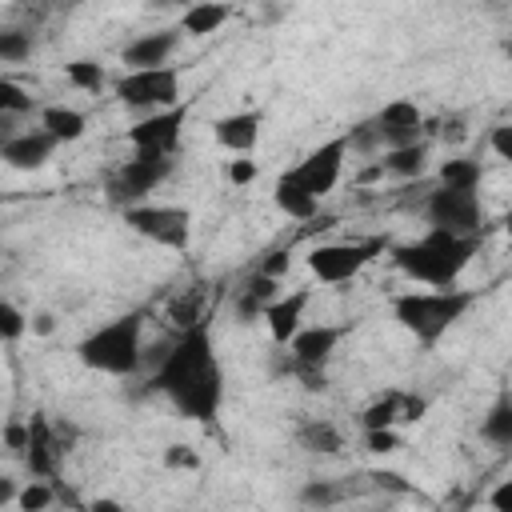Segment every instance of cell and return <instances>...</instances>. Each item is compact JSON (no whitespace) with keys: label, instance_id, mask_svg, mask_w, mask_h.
<instances>
[{"label":"cell","instance_id":"4dcf8cb0","mask_svg":"<svg viewBox=\"0 0 512 512\" xmlns=\"http://www.w3.org/2000/svg\"><path fill=\"white\" fill-rule=\"evenodd\" d=\"M32 48H36V36L28 28H12V24L0 28V64H20L32 56Z\"/></svg>","mask_w":512,"mask_h":512},{"label":"cell","instance_id":"c3c4849f","mask_svg":"<svg viewBox=\"0 0 512 512\" xmlns=\"http://www.w3.org/2000/svg\"><path fill=\"white\" fill-rule=\"evenodd\" d=\"M0 204H4V196H0Z\"/></svg>","mask_w":512,"mask_h":512},{"label":"cell","instance_id":"3957f363","mask_svg":"<svg viewBox=\"0 0 512 512\" xmlns=\"http://www.w3.org/2000/svg\"><path fill=\"white\" fill-rule=\"evenodd\" d=\"M76 356L84 368L104 372V376H132L144 364V312H124L112 316L108 324L92 328L80 344Z\"/></svg>","mask_w":512,"mask_h":512},{"label":"cell","instance_id":"ba28073f","mask_svg":"<svg viewBox=\"0 0 512 512\" xmlns=\"http://www.w3.org/2000/svg\"><path fill=\"white\" fill-rule=\"evenodd\" d=\"M112 92L124 108L136 112H164L184 104L180 100V68L164 64V68H148V72H120L112 80Z\"/></svg>","mask_w":512,"mask_h":512},{"label":"cell","instance_id":"d590c367","mask_svg":"<svg viewBox=\"0 0 512 512\" xmlns=\"http://www.w3.org/2000/svg\"><path fill=\"white\" fill-rule=\"evenodd\" d=\"M364 448H368L372 456H388V452H396V448H400V432H396V428L364 432Z\"/></svg>","mask_w":512,"mask_h":512},{"label":"cell","instance_id":"83f0119b","mask_svg":"<svg viewBox=\"0 0 512 512\" xmlns=\"http://www.w3.org/2000/svg\"><path fill=\"white\" fill-rule=\"evenodd\" d=\"M340 500H344V488H340L336 480H324V476L304 480V488H300V504H304L308 512H328V508H336Z\"/></svg>","mask_w":512,"mask_h":512},{"label":"cell","instance_id":"4316f807","mask_svg":"<svg viewBox=\"0 0 512 512\" xmlns=\"http://www.w3.org/2000/svg\"><path fill=\"white\" fill-rule=\"evenodd\" d=\"M480 436L496 448H512V396L508 392H500L496 404L488 408V416L480 424Z\"/></svg>","mask_w":512,"mask_h":512},{"label":"cell","instance_id":"e0dca14e","mask_svg":"<svg viewBox=\"0 0 512 512\" xmlns=\"http://www.w3.org/2000/svg\"><path fill=\"white\" fill-rule=\"evenodd\" d=\"M308 300H312V292H308V288H292V292L276 296V300L264 308V320H268V336H272V344H280V348H284V344L304 328Z\"/></svg>","mask_w":512,"mask_h":512},{"label":"cell","instance_id":"7402d4cb","mask_svg":"<svg viewBox=\"0 0 512 512\" xmlns=\"http://www.w3.org/2000/svg\"><path fill=\"white\" fill-rule=\"evenodd\" d=\"M296 444L304 448V452H316V456H336L340 448H344V436H340V428L332 424V420H304L300 428H296Z\"/></svg>","mask_w":512,"mask_h":512},{"label":"cell","instance_id":"9c48e42d","mask_svg":"<svg viewBox=\"0 0 512 512\" xmlns=\"http://www.w3.org/2000/svg\"><path fill=\"white\" fill-rule=\"evenodd\" d=\"M124 224L136 236H144L160 248H172V252H184L192 240V216L180 204H148V200L132 204V208H124Z\"/></svg>","mask_w":512,"mask_h":512},{"label":"cell","instance_id":"74e56055","mask_svg":"<svg viewBox=\"0 0 512 512\" xmlns=\"http://www.w3.org/2000/svg\"><path fill=\"white\" fill-rule=\"evenodd\" d=\"M228 180H232L236 188L252 184V180H256V160H232V164H228Z\"/></svg>","mask_w":512,"mask_h":512},{"label":"cell","instance_id":"f6af8a7d","mask_svg":"<svg viewBox=\"0 0 512 512\" xmlns=\"http://www.w3.org/2000/svg\"><path fill=\"white\" fill-rule=\"evenodd\" d=\"M88 512H128L120 500H112V496H96L92 504H88Z\"/></svg>","mask_w":512,"mask_h":512},{"label":"cell","instance_id":"836d02e7","mask_svg":"<svg viewBox=\"0 0 512 512\" xmlns=\"http://www.w3.org/2000/svg\"><path fill=\"white\" fill-rule=\"evenodd\" d=\"M28 332V316L12 304V300H0V344H12Z\"/></svg>","mask_w":512,"mask_h":512},{"label":"cell","instance_id":"4fadbf2b","mask_svg":"<svg viewBox=\"0 0 512 512\" xmlns=\"http://www.w3.org/2000/svg\"><path fill=\"white\" fill-rule=\"evenodd\" d=\"M372 132H376V144L384 152L392 148H408V144H420L424 140V112L416 100H388L376 116H372Z\"/></svg>","mask_w":512,"mask_h":512},{"label":"cell","instance_id":"d6a6232c","mask_svg":"<svg viewBox=\"0 0 512 512\" xmlns=\"http://www.w3.org/2000/svg\"><path fill=\"white\" fill-rule=\"evenodd\" d=\"M0 112L4 116H24V112H32V96L16 84V80H8V76H0Z\"/></svg>","mask_w":512,"mask_h":512},{"label":"cell","instance_id":"e575fe53","mask_svg":"<svg viewBox=\"0 0 512 512\" xmlns=\"http://www.w3.org/2000/svg\"><path fill=\"white\" fill-rule=\"evenodd\" d=\"M288 264H292V252L288 248H272L260 256L256 264V276H268V280H284L288 276Z\"/></svg>","mask_w":512,"mask_h":512},{"label":"cell","instance_id":"b9f144b4","mask_svg":"<svg viewBox=\"0 0 512 512\" xmlns=\"http://www.w3.org/2000/svg\"><path fill=\"white\" fill-rule=\"evenodd\" d=\"M372 480H376V488H388V492H412V484L396 472H372Z\"/></svg>","mask_w":512,"mask_h":512},{"label":"cell","instance_id":"52a82bcc","mask_svg":"<svg viewBox=\"0 0 512 512\" xmlns=\"http://www.w3.org/2000/svg\"><path fill=\"white\" fill-rule=\"evenodd\" d=\"M380 252H388V240H380V236L316 244V248L308 252V272H312L320 284H344V280L360 276Z\"/></svg>","mask_w":512,"mask_h":512},{"label":"cell","instance_id":"5bb4252c","mask_svg":"<svg viewBox=\"0 0 512 512\" xmlns=\"http://www.w3.org/2000/svg\"><path fill=\"white\" fill-rule=\"evenodd\" d=\"M60 456H64V448H60L52 424L44 420V412H32L28 416V440H24V464H28V472L36 480H52L56 468H60Z\"/></svg>","mask_w":512,"mask_h":512},{"label":"cell","instance_id":"30bf717a","mask_svg":"<svg viewBox=\"0 0 512 512\" xmlns=\"http://www.w3.org/2000/svg\"><path fill=\"white\" fill-rule=\"evenodd\" d=\"M428 212V228H444L452 236H484V208H480V192H464V188H436L424 204Z\"/></svg>","mask_w":512,"mask_h":512},{"label":"cell","instance_id":"60d3db41","mask_svg":"<svg viewBox=\"0 0 512 512\" xmlns=\"http://www.w3.org/2000/svg\"><path fill=\"white\" fill-rule=\"evenodd\" d=\"M24 440H28V420H16V424L4 428V444H8V448L24 452Z\"/></svg>","mask_w":512,"mask_h":512},{"label":"cell","instance_id":"7dc6e473","mask_svg":"<svg viewBox=\"0 0 512 512\" xmlns=\"http://www.w3.org/2000/svg\"><path fill=\"white\" fill-rule=\"evenodd\" d=\"M456 512H468V508H456Z\"/></svg>","mask_w":512,"mask_h":512},{"label":"cell","instance_id":"f546056e","mask_svg":"<svg viewBox=\"0 0 512 512\" xmlns=\"http://www.w3.org/2000/svg\"><path fill=\"white\" fill-rule=\"evenodd\" d=\"M64 76H68V84L72 88H80V92H100L104 84H108V76H104V64H96V60H68L64 64Z\"/></svg>","mask_w":512,"mask_h":512},{"label":"cell","instance_id":"ee69618b","mask_svg":"<svg viewBox=\"0 0 512 512\" xmlns=\"http://www.w3.org/2000/svg\"><path fill=\"white\" fill-rule=\"evenodd\" d=\"M16 492H20V484H16L12 476H0V508L16 504Z\"/></svg>","mask_w":512,"mask_h":512},{"label":"cell","instance_id":"5b68a950","mask_svg":"<svg viewBox=\"0 0 512 512\" xmlns=\"http://www.w3.org/2000/svg\"><path fill=\"white\" fill-rule=\"evenodd\" d=\"M176 160L172 156H160V152H132L128 160H120L112 168V176L104 180V196L108 204H116L120 212L132 208V204H144L148 192H156L168 176H172Z\"/></svg>","mask_w":512,"mask_h":512},{"label":"cell","instance_id":"8d00e7d4","mask_svg":"<svg viewBox=\"0 0 512 512\" xmlns=\"http://www.w3.org/2000/svg\"><path fill=\"white\" fill-rule=\"evenodd\" d=\"M164 464H168V468H188V472H192V468H200V456H196L188 444H172V448L164 452Z\"/></svg>","mask_w":512,"mask_h":512},{"label":"cell","instance_id":"8992f818","mask_svg":"<svg viewBox=\"0 0 512 512\" xmlns=\"http://www.w3.org/2000/svg\"><path fill=\"white\" fill-rule=\"evenodd\" d=\"M348 336L344 324H304L284 348H288V372L304 380L308 392H324V368L336 356L340 340Z\"/></svg>","mask_w":512,"mask_h":512},{"label":"cell","instance_id":"ab89813d","mask_svg":"<svg viewBox=\"0 0 512 512\" xmlns=\"http://www.w3.org/2000/svg\"><path fill=\"white\" fill-rule=\"evenodd\" d=\"M492 148H496L500 160H512V128L508 124H496L492 128Z\"/></svg>","mask_w":512,"mask_h":512},{"label":"cell","instance_id":"8fae6325","mask_svg":"<svg viewBox=\"0 0 512 512\" xmlns=\"http://www.w3.org/2000/svg\"><path fill=\"white\" fill-rule=\"evenodd\" d=\"M344 160H348V136L340 132V136L324 140L320 148H312V152H308L296 168H288V172H292V180H296L312 200H324V196L340 184Z\"/></svg>","mask_w":512,"mask_h":512},{"label":"cell","instance_id":"1f68e13d","mask_svg":"<svg viewBox=\"0 0 512 512\" xmlns=\"http://www.w3.org/2000/svg\"><path fill=\"white\" fill-rule=\"evenodd\" d=\"M56 500V488L48 480H28L20 492H16V508L20 512H48Z\"/></svg>","mask_w":512,"mask_h":512},{"label":"cell","instance_id":"277c9868","mask_svg":"<svg viewBox=\"0 0 512 512\" xmlns=\"http://www.w3.org/2000/svg\"><path fill=\"white\" fill-rule=\"evenodd\" d=\"M476 304L472 288H444V292H396L392 296V316L400 320V328L408 336H416L420 344H436L452 324L464 320V312Z\"/></svg>","mask_w":512,"mask_h":512},{"label":"cell","instance_id":"603a6c76","mask_svg":"<svg viewBox=\"0 0 512 512\" xmlns=\"http://www.w3.org/2000/svg\"><path fill=\"white\" fill-rule=\"evenodd\" d=\"M424 168H428V144H424V140H420V144H408V148H392V152H384V160H380V172L400 176V180H420Z\"/></svg>","mask_w":512,"mask_h":512},{"label":"cell","instance_id":"7bdbcfd3","mask_svg":"<svg viewBox=\"0 0 512 512\" xmlns=\"http://www.w3.org/2000/svg\"><path fill=\"white\" fill-rule=\"evenodd\" d=\"M28 328H32L36 336H48V332L56 328V320H52V312H36V316L28 320Z\"/></svg>","mask_w":512,"mask_h":512},{"label":"cell","instance_id":"f35d334b","mask_svg":"<svg viewBox=\"0 0 512 512\" xmlns=\"http://www.w3.org/2000/svg\"><path fill=\"white\" fill-rule=\"evenodd\" d=\"M488 504H492V512H512V480H500L488 492Z\"/></svg>","mask_w":512,"mask_h":512},{"label":"cell","instance_id":"7c38bea8","mask_svg":"<svg viewBox=\"0 0 512 512\" xmlns=\"http://www.w3.org/2000/svg\"><path fill=\"white\" fill-rule=\"evenodd\" d=\"M188 120V104L164 108V112H148L128 128V144L132 152H160V156H176L180 148V132Z\"/></svg>","mask_w":512,"mask_h":512},{"label":"cell","instance_id":"f1b7e54d","mask_svg":"<svg viewBox=\"0 0 512 512\" xmlns=\"http://www.w3.org/2000/svg\"><path fill=\"white\" fill-rule=\"evenodd\" d=\"M204 316H208V312H204V292H200V288H188V292H180V296L168 304V320H172L176 332L192 328V324L204 320Z\"/></svg>","mask_w":512,"mask_h":512},{"label":"cell","instance_id":"d4e9b609","mask_svg":"<svg viewBox=\"0 0 512 512\" xmlns=\"http://www.w3.org/2000/svg\"><path fill=\"white\" fill-rule=\"evenodd\" d=\"M480 176H484V168H480V160H472V156H452V160H444L440 164V172H436V188H464V192H476L480 188Z\"/></svg>","mask_w":512,"mask_h":512},{"label":"cell","instance_id":"2e32d148","mask_svg":"<svg viewBox=\"0 0 512 512\" xmlns=\"http://www.w3.org/2000/svg\"><path fill=\"white\" fill-rule=\"evenodd\" d=\"M56 148H60V144H56L44 128H20V132L0 148V160H4L8 168H16V172H36V168H44V164L52 160Z\"/></svg>","mask_w":512,"mask_h":512},{"label":"cell","instance_id":"cb8c5ba5","mask_svg":"<svg viewBox=\"0 0 512 512\" xmlns=\"http://www.w3.org/2000/svg\"><path fill=\"white\" fill-rule=\"evenodd\" d=\"M228 20H232V8H228V4H192V8L180 16V32L208 36V32H220Z\"/></svg>","mask_w":512,"mask_h":512},{"label":"cell","instance_id":"ffe728a7","mask_svg":"<svg viewBox=\"0 0 512 512\" xmlns=\"http://www.w3.org/2000/svg\"><path fill=\"white\" fill-rule=\"evenodd\" d=\"M280 296V280H268V276H248L244 280V288H240V296H236V316L240 320H256V316H264V308L272 304Z\"/></svg>","mask_w":512,"mask_h":512},{"label":"cell","instance_id":"44dd1931","mask_svg":"<svg viewBox=\"0 0 512 512\" xmlns=\"http://www.w3.org/2000/svg\"><path fill=\"white\" fill-rule=\"evenodd\" d=\"M272 200H276V208H280L288 220H312V216H316V208H320V200H312V196L292 180V172H284V176L276 180Z\"/></svg>","mask_w":512,"mask_h":512},{"label":"cell","instance_id":"7a4b0ae2","mask_svg":"<svg viewBox=\"0 0 512 512\" xmlns=\"http://www.w3.org/2000/svg\"><path fill=\"white\" fill-rule=\"evenodd\" d=\"M476 252H480L476 236H452L444 228H428L424 236H416L408 244H396L392 248V264L408 280L428 284L432 292H444V288H456L460 272L472 264Z\"/></svg>","mask_w":512,"mask_h":512},{"label":"cell","instance_id":"484cf974","mask_svg":"<svg viewBox=\"0 0 512 512\" xmlns=\"http://www.w3.org/2000/svg\"><path fill=\"white\" fill-rule=\"evenodd\" d=\"M400 408H404V392H384V396H376V400L360 412V428H364V432L396 428V424H400Z\"/></svg>","mask_w":512,"mask_h":512},{"label":"cell","instance_id":"6da1fadb","mask_svg":"<svg viewBox=\"0 0 512 512\" xmlns=\"http://www.w3.org/2000/svg\"><path fill=\"white\" fill-rule=\"evenodd\" d=\"M152 392H160L184 420L212 424L224 404V368L212 340V320H196L176 336V344L164 348L160 364L148 380Z\"/></svg>","mask_w":512,"mask_h":512},{"label":"cell","instance_id":"ac0fdd59","mask_svg":"<svg viewBox=\"0 0 512 512\" xmlns=\"http://www.w3.org/2000/svg\"><path fill=\"white\" fill-rule=\"evenodd\" d=\"M260 124H264L260 112H232V116H220L212 124V140L228 152H248L260 140Z\"/></svg>","mask_w":512,"mask_h":512},{"label":"cell","instance_id":"bcb514c9","mask_svg":"<svg viewBox=\"0 0 512 512\" xmlns=\"http://www.w3.org/2000/svg\"><path fill=\"white\" fill-rule=\"evenodd\" d=\"M16 132H20V128H16V116H4V112H0V148H4Z\"/></svg>","mask_w":512,"mask_h":512},{"label":"cell","instance_id":"d6986e66","mask_svg":"<svg viewBox=\"0 0 512 512\" xmlns=\"http://www.w3.org/2000/svg\"><path fill=\"white\" fill-rule=\"evenodd\" d=\"M40 128L56 144H72V140H80L88 132V116L68 108V104H48V108H40Z\"/></svg>","mask_w":512,"mask_h":512},{"label":"cell","instance_id":"9a60e30c","mask_svg":"<svg viewBox=\"0 0 512 512\" xmlns=\"http://www.w3.org/2000/svg\"><path fill=\"white\" fill-rule=\"evenodd\" d=\"M176 44H180V28L144 32V36H136V40H128V44H124L120 64H124V72H148V68H164V64H168V56L176 52Z\"/></svg>","mask_w":512,"mask_h":512}]
</instances>
